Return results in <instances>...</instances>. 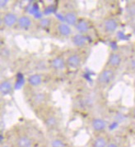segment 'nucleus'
<instances>
[{
	"label": "nucleus",
	"mask_w": 135,
	"mask_h": 147,
	"mask_svg": "<svg viewBox=\"0 0 135 147\" xmlns=\"http://www.w3.org/2000/svg\"><path fill=\"white\" fill-rule=\"evenodd\" d=\"M115 76L112 69H104L98 76V82L102 86H106L111 82Z\"/></svg>",
	"instance_id": "obj_1"
},
{
	"label": "nucleus",
	"mask_w": 135,
	"mask_h": 147,
	"mask_svg": "<svg viewBox=\"0 0 135 147\" xmlns=\"http://www.w3.org/2000/svg\"><path fill=\"white\" fill-rule=\"evenodd\" d=\"M18 16L13 12H7L3 17V22L7 27H12L15 24L18 23Z\"/></svg>",
	"instance_id": "obj_2"
},
{
	"label": "nucleus",
	"mask_w": 135,
	"mask_h": 147,
	"mask_svg": "<svg viewBox=\"0 0 135 147\" xmlns=\"http://www.w3.org/2000/svg\"><path fill=\"white\" fill-rule=\"evenodd\" d=\"M82 63V59H81V57L77 54V53H74V54H72L70 55L67 60H66V63L69 67H70L72 68H77L78 67L80 64Z\"/></svg>",
	"instance_id": "obj_3"
},
{
	"label": "nucleus",
	"mask_w": 135,
	"mask_h": 147,
	"mask_svg": "<svg viewBox=\"0 0 135 147\" xmlns=\"http://www.w3.org/2000/svg\"><path fill=\"white\" fill-rule=\"evenodd\" d=\"M104 30L108 33H114L118 28L117 22L113 18H108L103 24Z\"/></svg>",
	"instance_id": "obj_4"
},
{
	"label": "nucleus",
	"mask_w": 135,
	"mask_h": 147,
	"mask_svg": "<svg viewBox=\"0 0 135 147\" xmlns=\"http://www.w3.org/2000/svg\"><path fill=\"white\" fill-rule=\"evenodd\" d=\"M75 28L79 34L84 35V34H87L89 31L90 26L85 20H80V21H78V22L75 26Z\"/></svg>",
	"instance_id": "obj_5"
},
{
	"label": "nucleus",
	"mask_w": 135,
	"mask_h": 147,
	"mask_svg": "<svg viewBox=\"0 0 135 147\" xmlns=\"http://www.w3.org/2000/svg\"><path fill=\"white\" fill-rule=\"evenodd\" d=\"M64 20L66 22V24L69 26H76L77 23L78 22L77 21V14L74 12H67L64 14Z\"/></svg>",
	"instance_id": "obj_6"
},
{
	"label": "nucleus",
	"mask_w": 135,
	"mask_h": 147,
	"mask_svg": "<svg viewBox=\"0 0 135 147\" xmlns=\"http://www.w3.org/2000/svg\"><path fill=\"white\" fill-rule=\"evenodd\" d=\"M72 41L73 43V45L77 47H82L86 45L87 43V39L86 37L82 34L77 33L76 35H74L72 38Z\"/></svg>",
	"instance_id": "obj_7"
},
{
	"label": "nucleus",
	"mask_w": 135,
	"mask_h": 147,
	"mask_svg": "<svg viewBox=\"0 0 135 147\" xmlns=\"http://www.w3.org/2000/svg\"><path fill=\"white\" fill-rule=\"evenodd\" d=\"M31 20L28 16H21L18 18V25L22 29H28L31 26Z\"/></svg>",
	"instance_id": "obj_8"
},
{
	"label": "nucleus",
	"mask_w": 135,
	"mask_h": 147,
	"mask_svg": "<svg viewBox=\"0 0 135 147\" xmlns=\"http://www.w3.org/2000/svg\"><path fill=\"white\" fill-rule=\"evenodd\" d=\"M121 63V57L116 53H112L108 59V65L110 67H118Z\"/></svg>",
	"instance_id": "obj_9"
},
{
	"label": "nucleus",
	"mask_w": 135,
	"mask_h": 147,
	"mask_svg": "<svg viewBox=\"0 0 135 147\" xmlns=\"http://www.w3.org/2000/svg\"><path fill=\"white\" fill-rule=\"evenodd\" d=\"M50 66L55 70H62L65 66L64 60L60 57H56L50 62Z\"/></svg>",
	"instance_id": "obj_10"
},
{
	"label": "nucleus",
	"mask_w": 135,
	"mask_h": 147,
	"mask_svg": "<svg viewBox=\"0 0 135 147\" xmlns=\"http://www.w3.org/2000/svg\"><path fill=\"white\" fill-rule=\"evenodd\" d=\"M92 127L96 131H101L106 127V123L101 118H95L92 121Z\"/></svg>",
	"instance_id": "obj_11"
},
{
	"label": "nucleus",
	"mask_w": 135,
	"mask_h": 147,
	"mask_svg": "<svg viewBox=\"0 0 135 147\" xmlns=\"http://www.w3.org/2000/svg\"><path fill=\"white\" fill-rule=\"evenodd\" d=\"M32 141L26 136H22L17 140V146L18 147H31Z\"/></svg>",
	"instance_id": "obj_12"
},
{
	"label": "nucleus",
	"mask_w": 135,
	"mask_h": 147,
	"mask_svg": "<svg viewBox=\"0 0 135 147\" xmlns=\"http://www.w3.org/2000/svg\"><path fill=\"white\" fill-rule=\"evenodd\" d=\"M58 31L61 35L63 36H69L72 33V29L70 26H69L66 23H59L58 25Z\"/></svg>",
	"instance_id": "obj_13"
},
{
	"label": "nucleus",
	"mask_w": 135,
	"mask_h": 147,
	"mask_svg": "<svg viewBox=\"0 0 135 147\" xmlns=\"http://www.w3.org/2000/svg\"><path fill=\"white\" fill-rule=\"evenodd\" d=\"M12 83L9 81H3L0 85V92L2 95H7L12 91Z\"/></svg>",
	"instance_id": "obj_14"
},
{
	"label": "nucleus",
	"mask_w": 135,
	"mask_h": 147,
	"mask_svg": "<svg viewBox=\"0 0 135 147\" xmlns=\"http://www.w3.org/2000/svg\"><path fill=\"white\" fill-rule=\"evenodd\" d=\"M27 82L31 86H38L42 83V77L39 74H33L28 77Z\"/></svg>",
	"instance_id": "obj_15"
},
{
	"label": "nucleus",
	"mask_w": 135,
	"mask_h": 147,
	"mask_svg": "<svg viewBox=\"0 0 135 147\" xmlns=\"http://www.w3.org/2000/svg\"><path fill=\"white\" fill-rule=\"evenodd\" d=\"M93 146H94V147H106L107 146L106 140L102 136H99L94 141Z\"/></svg>",
	"instance_id": "obj_16"
},
{
	"label": "nucleus",
	"mask_w": 135,
	"mask_h": 147,
	"mask_svg": "<svg viewBox=\"0 0 135 147\" xmlns=\"http://www.w3.org/2000/svg\"><path fill=\"white\" fill-rule=\"evenodd\" d=\"M45 124L49 127H54L57 124V120L54 116H50L45 119Z\"/></svg>",
	"instance_id": "obj_17"
},
{
	"label": "nucleus",
	"mask_w": 135,
	"mask_h": 147,
	"mask_svg": "<svg viewBox=\"0 0 135 147\" xmlns=\"http://www.w3.org/2000/svg\"><path fill=\"white\" fill-rule=\"evenodd\" d=\"M51 146L52 147H65L64 143L61 140L55 139L51 142Z\"/></svg>",
	"instance_id": "obj_18"
},
{
	"label": "nucleus",
	"mask_w": 135,
	"mask_h": 147,
	"mask_svg": "<svg viewBox=\"0 0 135 147\" xmlns=\"http://www.w3.org/2000/svg\"><path fill=\"white\" fill-rule=\"evenodd\" d=\"M44 100H45V94L39 93V94H36L34 96V101H35V103H41V102H43Z\"/></svg>",
	"instance_id": "obj_19"
},
{
	"label": "nucleus",
	"mask_w": 135,
	"mask_h": 147,
	"mask_svg": "<svg viewBox=\"0 0 135 147\" xmlns=\"http://www.w3.org/2000/svg\"><path fill=\"white\" fill-rule=\"evenodd\" d=\"M50 21L49 18H44L41 21V26L44 28H46L47 26H50Z\"/></svg>",
	"instance_id": "obj_20"
},
{
	"label": "nucleus",
	"mask_w": 135,
	"mask_h": 147,
	"mask_svg": "<svg viewBox=\"0 0 135 147\" xmlns=\"http://www.w3.org/2000/svg\"><path fill=\"white\" fill-rule=\"evenodd\" d=\"M8 1L7 0H0V7L1 8H3L4 7L7 6Z\"/></svg>",
	"instance_id": "obj_21"
},
{
	"label": "nucleus",
	"mask_w": 135,
	"mask_h": 147,
	"mask_svg": "<svg viewBox=\"0 0 135 147\" xmlns=\"http://www.w3.org/2000/svg\"><path fill=\"white\" fill-rule=\"evenodd\" d=\"M106 147H118V146L116 144H115V143H110V144L107 145Z\"/></svg>",
	"instance_id": "obj_22"
},
{
	"label": "nucleus",
	"mask_w": 135,
	"mask_h": 147,
	"mask_svg": "<svg viewBox=\"0 0 135 147\" xmlns=\"http://www.w3.org/2000/svg\"><path fill=\"white\" fill-rule=\"evenodd\" d=\"M3 135H1V143L3 142Z\"/></svg>",
	"instance_id": "obj_23"
},
{
	"label": "nucleus",
	"mask_w": 135,
	"mask_h": 147,
	"mask_svg": "<svg viewBox=\"0 0 135 147\" xmlns=\"http://www.w3.org/2000/svg\"><path fill=\"white\" fill-rule=\"evenodd\" d=\"M2 147H9V146H2Z\"/></svg>",
	"instance_id": "obj_24"
},
{
	"label": "nucleus",
	"mask_w": 135,
	"mask_h": 147,
	"mask_svg": "<svg viewBox=\"0 0 135 147\" xmlns=\"http://www.w3.org/2000/svg\"><path fill=\"white\" fill-rule=\"evenodd\" d=\"M134 118H135V111H134Z\"/></svg>",
	"instance_id": "obj_25"
}]
</instances>
